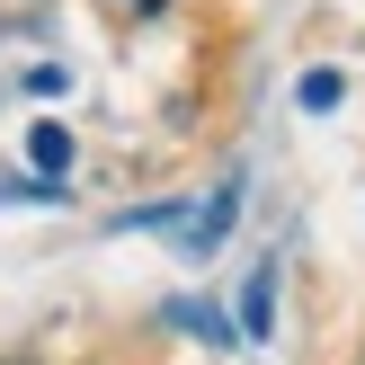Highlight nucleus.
Returning a JSON list of instances; mask_svg holds the SVG:
<instances>
[{
	"instance_id": "f257e3e1",
	"label": "nucleus",
	"mask_w": 365,
	"mask_h": 365,
	"mask_svg": "<svg viewBox=\"0 0 365 365\" xmlns=\"http://www.w3.org/2000/svg\"><path fill=\"white\" fill-rule=\"evenodd\" d=\"M63 152H71V143H63V125H36V160H45V170H63Z\"/></svg>"
},
{
	"instance_id": "f03ea898",
	"label": "nucleus",
	"mask_w": 365,
	"mask_h": 365,
	"mask_svg": "<svg viewBox=\"0 0 365 365\" xmlns=\"http://www.w3.org/2000/svg\"><path fill=\"white\" fill-rule=\"evenodd\" d=\"M303 107H339V71H312L303 81Z\"/></svg>"
},
{
	"instance_id": "7ed1b4c3",
	"label": "nucleus",
	"mask_w": 365,
	"mask_h": 365,
	"mask_svg": "<svg viewBox=\"0 0 365 365\" xmlns=\"http://www.w3.org/2000/svg\"><path fill=\"white\" fill-rule=\"evenodd\" d=\"M0 365H36V356H0Z\"/></svg>"
}]
</instances>
